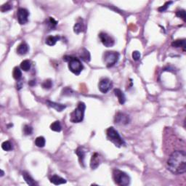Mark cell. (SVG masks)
Segmentation results:
<instances>
[{
	"mask_svg": "<svg viewBox=\"0 0 186 186\" xmlns=\"http://www.w3.org/2000/svg\"><path fill=\"white\" fill-rule=\"evenodd\" d=\"M167 168L174 174H183L186 171V154L185 150H176L169 157Z\"/></svg>",
	"mask_w": 186,
	"mask_h": 186,
	"instance_id": "cell-1",
	"label": "cell"
},
{
	"mask_svg": "<svg viewBox=\"0 0 186 186\" xmlns=\"http://www.w3.org/2000/svg\"><path fill=\"white\" fill-rule=\"evenodd\" d=\"M85 109L86 105L84 102H78L76 108L70 114V121L73 123L81 122L84 119Z\"/></svg>",
	"mask_w": 186,
	"mask_h": 186,
	"instance_id": "cell-2",
	"label": "cell"
},
{
	"mask_svg": "<svg viewBox=\"0 0 186 186\" xmlns=\"http://www.w3.org/2000/svg\"><path fill=\"white\" fill-rule=\"evenodd\" d=\"M113 178L115 183L120 186H126L130 183V177L126 173L119 169H114L113 171Z\"/></svg>",
	"mask_w": 186,
	"mask_h": 186,
	"instance_id": "cell-3",
	"label": "cell"
},
{
	"mask_svg": "<svg viewBox=\"0 0 186 186\" xmlns=\"http://www.w3.org/2000/svg\"><path fill=\"white\" fill-rule=\"evenodd\" d=\"M106 134L107 138L108 139V140L113 142L116 146L120 147L125 145L124 140L121 138L120 134H118V132H117L113 126H110V127H109L107 129Z\"/></svg>",
	"mask_w": 186,
	"mask_h": 186,
	"instance_id": "cell-4",
	"label": "cell"
},
{
	"mask_svg": "<svg viewBox=\"0 0 186 186\" xmlns=\"http://www.w3.org/2000/svg\"><path fill=\"white\" fill-rule=\"evenodd\" d=\"M119 59V54L116 52L108 51L103 54V62L108 68L113 66Z\"/></svg>",
	"mask_w": 186,
	"mask_h": 186,
	"instance_id": "cell-5",
	"label": "cell"
},
{
	"mask_svg": "<svg viewBox=\"0 0 186 186\" xmlns=\"http://www.w3.org/2000/svg\"><path fill=\"white\" fill-rule=\"evenodd\" d=\"M68 62V68L70 71L76 75H79L80 73L82 71L84 66L80 60L76 57H71Z\"/></svg>",
	"mask_w": 186,
	"mask_h": 186,
	"instance_id": "cell-6",
	"label": "cell"
},
{
	"mask_svg": "<svg viewBox=\"0 0 186 186\" xmlns=\"http://www.w3.org/2000/svg\"><path fill=\"white\" fill-rule=\"evenodd\" d=\"M99 38H100L101 42L102 43L104 46L106 47H111L114 45L115 40L112 36L104 32H101L99 34Z\"/></svg>",
	"mask_w": 186,
	"mask_h": 186,
	"instance_id": "cell-7",
	"label": "cell"
},
{
	"mask_svg": "<svg viewBox=\"0 0 186 186\" xmlns=\"http://www.w3.org/2000/svg\"><path fill=\"white\" fill-rule=\"evenodd\" d=\"M28 15L29 12L25 8H19L17 12V17L18 23L20 25H24L27 23L28 21Z\"/></svg>",
	"mask_w": 186,
	"mask_h": 186,
	"instance_id": "cell-8",
	"label": "cell"
},
{
	"mask_svg": "<svg viewBox=\"0 0 186 186\" xmlns=\"http://www.w3.org/2000/svg\"><path fill=\"white\" fill-rule=\"evenodd\" d=\"M112 86H113V84H112V81H110L109 78H102V80H100V81L99 82V85L98 88L99 90L102 93H107L111 89Z\"/></svg>",
	"mask_w": 186,
	"mask_h": 186,
	"instance_id": "cell-9",
	"label": "cell"
},
{
	"mask_svg": "<svg viewBox=\"0 0 186 186\" xmlns=\"http://www.w3.org/2000/svg\"><path fill=\"white\" fill-rule=\"evenodd\" d=\"M115 123L120 125H126L129 123V118L123 113H118L115 116Z\"/></svg>",
	"mask_w": 186,
	"mask_h": 186,
	"instance_id": "cell-10",
	"label": "cell"
},
{
	"mask_svg": "<svg viewBox=\"0 0 186 186\" xmlns=\"http://www.w3.org/2000/svg\"><path fill=\"white\" fill-rule=\"evenodd\" d=\"M101 162V158L99 155L98 153H94V154L92 155V158H91L90 161V167L92 169H97L99 166L100 163Z\"/></svg>",
	"mask_w": 186,
	"mask_h": 186,
	"instance_id": "cell-11",
	"label": "cell"
},
{
	"mask_svg": "<svg viewBox=\"0 0 186 186\" xmlns=\"http://www.w3.org/2000/svg\"><path fill=\"white\" fill-rule=\"evenodd\" d=\"M75 153L78 155V161H79L81 166L83 167L85 166L84 165V157H85V151L84 150L82 147H78L76 150H75Z\"/></svg>",
	"mask_w": 186,
	"mask_h": 186,
	"instance_id": "cell-12",
	"label": "cell"
},
{
	"mask_svg": "<svg viewBox=\"0 0 186 186\" xmlns=\"http://www.w3.org/2000/svg\"><path fill=\"white\" fill-rule=\"evenodd\" d=\"M46 104L48 105V106L55 109V110L58 112H61L63 109H65V108H66V105H64V104L57 103V102H52V101H50V100L46 101Z\"/></svg>",
	"mask_w": 186,
	"mask_h": 186,
	"instance_id": "cell-13",
	"label": "cell"
},
{
	"mask_svg": "<svg viewBox=\"0 0 186 186\" xmlns=\"http://www.w3.org/2000/svg\"><path fill=\"white\" fill-rule=\"evenodd\" d=\"M113 92H114L115 95H116L117 97V98H118V102H119V103L121 104V105L124 104L125 101H126V97H125L124 92H123L122 91L119 89H115Z\"/></svg>",
	"mask_w": 186,
	"mask_h": 186,
	"instance_id": "cell-14",
	"label": "cell"
},
{
	"mask_svg": "<svg viewBox=\"0 0 186 186\" xmlns=\"http://www.w3.org/2000/svg\"><path fill=\"white\" fill-rule=\"evenodd\" d=\"M186 40L185 39H177V40H174V41H172L171 43V46L173 47H176V48H178V47H181L183 49V50H185V47H186Z\"/></svg>",
	"mask_w": 186,
	"mask_h": 186,
	"instance_id": "cell-15",
	"label": "cell"
},
{
	"mask_svg": "<svg viewBox=\"0 0 186 186\" xmlns=\"http://www.w3.org/2000/svg\"><path fill=\"white\" fill-rule=\"evenodd\" d=\"M28 44H25V43H21L20 44H19L17 46V54H20V55H23L25 54L28 52Z\"/></svg>",
	"mask_w": 186,
	"mask_h": 186,
	"instance_id": "cell-16",
	"label": "cell"
},
{
	"mask_svg": "<svg viewBox=\"0 0 186 186\" xmlns=\"http://www.w3.org/2000/svg\"><path fill=\"white\" fill-rule=\"evenodd\" d=\"M23 179H25V181L26 182V183L28 184V185L33 186V185H37V183L35 182L34 179L32 178V177H31V175H30L28 173L25 172V171L23 172Z\"/></svg>",
	"mask_w": 186,
	"mask_h": 186,
	"instance_id": "cell-17",
	"label": "cell"
},
{
	"mask_svg": "<svg viewBox=\"0 0 186 186\" xmlns=\"http://www.w3.org/2000/svg\"><path fill=\"white\" fill-rule=\"evenodd\" d=\"M50 182L54 185H60V184H64L66 182V180L65 179L62 178V177H59L57 175H53L50 178Z\"/></svg>",
	"mask_w": 186,
	"mask_h": 186,
	"instance_id": "cell-18",
	"label": "cell"
},
{
	"mask_svg": "<svg viewBox=\"0 0 186 186\" xmlns=\"http://www.w3.org/2000/svg\"><path fill=\"white\" fill-rule=\"evenodd\" d=\"M59 39H60V36H49L46 39L45 43L49 46H54Z\"/></svg>",
	"mask_w": 186,
	"mask_h": 186,
	"instance_id": "cell-19",
	"label": "cell"
},
{
	"mask_svg": "<svg viewBox=\"0 0 186 186\" xmlns=\"http://www.w3.org/2000/svg\"><path fill=\"white\" fill-rule=\"evenodd\" d=\"M84 28V23H83L82 22V20H79L77 23L75 24L74 26H73V31L76 33H79L83 31Z\"/></svg>",
	"mask_w": 186,
	"mask_h": 186,
	"instance_id": "cell-20",
	"label": "cell"
},
{
	"mask_svg": "<svg viewBox=\"0 0 186 186\" xmlns=\"http://www.w3.org/2000/svg\"><path fill=\"white\" fill-rule=\"evenodd\" d=\"M50 129L51 130L54 131V132H60L62 129L61 125H60V121H54L53 123H52L50 125Z\"/></svg>",
	"mask_w": 186,
	"mask_h": 186,
	"instance_id": "cell-21",
	"label": "cell"
},
{
	"mask_svg": "<svg viewBox=\"0 0 186 186\" xmlns=\"http://www.w3.org/2000/svg\"><path fill=\"white\" fill-rule=\"evenodd\" d=\"M12 76L15 80H20L22 77V72L18 67H15L12 71Z\"/></svg>",
	"mask_w": 186,
	"mask_h": 186,
	"instance_id": "cell-22",
	"label": "cell"
},
{
	"mask_svg": "<svg viewBox=\"0 0 186 186\" xmlns=\"http://www.w3.org/2000/svg\"><path fill=\"white\" fill-rule=\"evenodd\" d=\"M31 62L28 60H25L21 62L20 63V68L22 70H23L24 71H28V70H30L31 68Z\"/></svg>",
	"mask_w": 186,
	"mask_h": 186,
	"instance_id": "cell-23",
	"label": "cell"
},
{
	"mask_svg": "<svg viewBox=\"0 0 186 186\" xmlns=\"http://www.w3.org/2000/svg\"><path fill=\"white\" fill-rule=\"evenodd\" d=\"M35 145L39 147H43L45 145V139L42 136L36 137L35 140Z\"/></svg>",
	"mask_w": 186,
	"mask_h": 186,
	"instance_id": "cell-24",
	"label": "cell"
},
{
	"mask_svg": "<svg viewBox=\"0 0 186 186\" xmlns=\"http://www.w3.org/2000/svg\"><path fill=\"white\" fill-rule=\"evenodd\" d=\"M1 148L5 151H9L12 149V144L9 141H4L1 144Z\"/></svg>",
	"mask_w": 186,
	"mask_h": 186,
	"instance_id": "cell-25",
	"label": "cell"
},
{
	"mask_svg": "<svg viewBox=\"0 0 186 186\" xmlns=\"http://www.w3.org/2000/svg\"><path fill=\"white\" fill-rule=\"evenodd\" d=\"M81 57L82 60H84V61L87 62L90 60V54H89V52H88L86 49H83V52L81 53Z\"/></svg>",
	"mask_w": 186,
	"mask_h": 186,
	"instance_id": "cell-26",
	"label": "cell"
},
{
	"mask_svg": "<svg viewBox=\"0 0 186 186\" xmlns=\"http://www.w3.org/2000/svg\"><path fill=\"white\" fill-rule=\"evenodd\" d=\"M52 86V81L50 79H46L42 83V87L45 89H49Z\"/></svg>",
	"mask_w": 186,
	"mask_h": 186,
	"instance_id": "cell-27",
	"label": "cell"
},
{
	"mask_svg": "<svg viewBox=\"0 0 186 186\" xmlns=\"http://www.w3.org/2000/svg\"><path fill=\"white\" fill-rule=\"evenodd\" d=\"M33 132V128L29 125H25L23 127V133L25 135H30Z\"/></svg>",
	"mask_w": 186,
	"mask_h": 186,
	"instance_id": "cell-28",
	"label": "cell"
},
{
	"mask_svg": "<svg viewBox=\"0 0 186 186\" xmlns=\"http://www.w3.org/2000/svg\"><path fill=\"white\" fill-rule=\"evenodd\" d=\"M171 4H172V1H166V2L165 3L163 6L158 7V12H164V11H166Z\"/></svg>",
	"mask_w": 186,
	"mask_h": 186,
	"instance_id": "cell-29",
	"label": "cell"
},
{
	"mask_svg": "<svg viewBox=\"0 0 186 186\" xmlns=\"http://www.w3.org/2000/svg\"><path fill=\"white\" fill-rule=\"evenodd\" d=\"M176 15L178 17H180L183 20L184 22H185V11L184 9H181V10L177 11L176 12Z\"/></svg>",
	"mask_w": 186,
	"mask_h": 186,
	"instance_id": "cell-30",
	"label": "cell"
},
{
	"mask_svg": "<svg viewBox=\"0 0 186 186\" xmlns=\"http://www.w3.org/2000/svg\"><path fill=\"white\" fill-rule=\"evenodd\" d=\"M11 9H12V6H11L9 3H6V4H3L1 7V10L2 12H7V11L10 10Z\"/></svg>",
	"mask_w": 186,
	"mask_h": 186,
	"instance_id": "cell-31",
	"label": "cell"
},
{
	"mask_svg": "<svg viewBox=\"0 0 186 186\" xmlns=\"http://www.w3.org/2000/svg\"><path fill=\"white\" fill-rule=\"evenodd\" d=\"M140 57H141V54H140V52H138V51H134V52H132V58H133V60H135V61L139 60L140 59Z\"/></svg>",
	"mask_w": 186,
	"mask_h": 186,
	"instance_id": "cell-32",
	"label": "cell"
},
{
	"mask_svg": "<svg viewBox=\"0 0 186 186\" xmlns=\"http://www.w3.org/2000/svg\"><path fill=\"white\" fill-rule=\"evenodd\" d=\"M49 25H50L51 28H54V27H55L57 24V22L56 21V20L53 18V17H49Z\"/></svg>",
	"mask_w": 186,
	"mask_h": 186,
	"instance_id": "cell-33",
	"label": "cell"
},
{
	"mask_svg": "<svg viewBox=\"0 0 186 186\" xmlns=\"http://www.w3.org/2000/svg\"><path fill=\"white\" fill-rule=\"evenodd\" d=\"M22 88V82L21 81H17V89H20Z\"/></svg>",
	"mask_w": 186,
	"mask_h": 186,
	"instance_id": "cell-34",
	"label": "cell"
},
{
	"mask_svg": "<svg viewBox=\"0 0 186 186\" xmlns=\"http://www.w3.org/2000/svg\"><path fill=\"white\" fill-rule=\"evenodd\" d=\"M28 84H29L30 86H33L36 84V81L35 80H32V81H30L29 82H28Z\"/></svg>",
	"mask_w": 186,
	"mask_h": 186,
	"instance_id": "cell-35",
	"label": "cell"
},
{
	"mask_svg": "<svg viewBox=\"0 0 186 186\" xmlns=\"http://www.w3.org/2000/svg\"><path fill=\"white\" fill-rule=\"evenodd\" d=\"M4 171H3L2 170H1V177H2V176L4 175Z\"/></svg>",
	"mask_w": 186,
	"mask_h": 186,
	"instance_id": "cell-36",
	"label": "cell"
}]
</instances>
